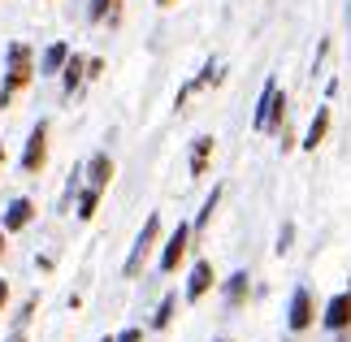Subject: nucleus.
I'll use <instances>...</instances> for the list:
<instances>
[{
    "mask_svg": "<svg viewBox=\"0 0 351 342\" xmlns=\"http://www.w3.org/2000/svg\"><path fill=\"white\" fill-rule=\"evenodd\" d=\"M39 78V61L26 39H13V44L5 48V78H0V108H9L18 95L26 91Z\"/></svg>",
    "mask_w": 351,
    "mask_h": 342,
    "instance_id": "nucleus-1",
    "label": "nucleus"
},
{
    "mask_svg": "<svg viewBox=\"0 0 351 342\" xmlns=\"http://www.w3.org/2000/svg\"><path fill=\"white\" fill-rule=\"evenodd\" d=\"M156 243H160V212H152V217L143 221L139 239H134V247H130V256H126V265H121V273H126V278H139V269L147 265V256L156 252Z\"/></svg>",
    "mask_w": 351,
    "mask_h": 342,
    "instance_id": "nucleus-2",
    "label": "nucleus"
},
{
    "mask_svg": "<svg viewBox=\"0 0 351 342\" xmlns=\"http://www.w3.org/2000/svg\"><path fill=\"white\" fill-rule=\"evenodd\" d=\"M48 134H52V121L39 117L31 134H26V147H22V173H39L48 165Z\"/></svg>",
    "mask_w": 351,
    "mask_h": 342,
    "instance_id": "nucleus-3",
    "label": "nucleus"
},
{
    "mask_svg": "<svg viewBox=\"0 0 351 342\" xmlns=\"http://www.w3.org/2000/svg\"><path fill=\"white\" fill-rule=\"evenodd\" d=\"M191 221H178L173 225V234L165 239V247H160V260H156V269L160 273H178V265L186 260V252H191Z\"/></svg>",
    "mask_w": 351,
    "mask_h": 342,
    "instance_id": "nucleus-4",
    "label": "nucleus"
},
{
    "mask_svg": "<svg viewBox=\"0 0 351 342\" xmlns=\"http://www.w3.org/2000/svg\"><path fill=\"white\" fill-rule=\"evenodd\" d=\"M317 325V304H313V291L308 286H295L291 291V304H287V330L291 334H304Z\"/></svg>",
    "mask_w": 351,
    "mask_h": 342,
    "instance_id": "nucleus-5",
    "label": "nucleus"
},
{
    "mask_svg": "<svg viewBox=\"0 0 351 342\" xmlns=\"http://www.w3.org/2000/svg\"><path fill=\"white\" fill-rule=\"evenodd\" d=\"M321 325H326L330 334H339V338L351 330V291H339V295L330 299L326 312H321Z\"/></svg>",
    "mask_w": 351,
    "mask_h": 342,
    "instance_id": "nucleus-6",
    "label": "nucleus"
},
{
    "mask_svg": "<svg viewBox=\"0 0 351 342\" xmlns=\"http://www.w3.org/2000/svg\"><path fill=\"white\" fill-rule=\"evenodd\" d=\"M213 286H217V273H213V260H195L191 265V273H186V304H199Z\"/></svg>",
    "mask_w": 351,
    "mask_h": 342,
    "instance_id": "nucleus-7",
    "label": "nucleus"
},
{
    "mask_svg": "<svg viewBox=\"0 0 351 342\" xmlns=\"http://www.w3.org/2000/svg\"><path fill=\"white\" fill-rule=\"evenodd\" d=\"M113 173H117V165H113V156H109V152H96V156L87 160V169H83L87 186H96V191H109Z\"/></svg>",
    "mask_w": 351,
    "mask_h": 342,
    "instance_id": "nucleus-8",
    "label": "nucleus"
},
{
    "mask_svg": "<svg viewBox=\"0 0 351 342\" xmlns=\"http://www.w3.org/2000/svg\"><path fill=\"white\" fill-rule=\"evenodd\" d=\"M70 44L65 39H57V44H48L44 52H39V78H57L61 70H65V61H70Z\"/></svg>",
    "mask_w": 351,
    "mask_h": 342,
    "instance_id": "nucleus-9",
    "label": "nucleus"
},
{
    "mask_svg": "<svg viewBox=\"0 0 351 342\" xmlns=\"http://www.w3.org/2000/svg\"><path fill=\"white\" fill-rule=\"evenodd\" d=\"M330 104H321L317 113H313V121H308V130H304V139H300V147L304 152H317L321 143H326V134H330Z\"/></svg>",
    "mask_w": 351,
    "mask_h": 342,
    "instance_id": "nucleus-10",
    "label": "nucleus"
},
{
    "mask_svg": "<svg viewBox=\"0 0 351 342\" xmlns=\"http://www.w3.org/2000/svg\"><path fill=\"white\" fill-rule=\"evenodd\" d=\"M35 221V204L26 199V195H18V199H9V208H5V234H18V230H26Z\"/></svg>",
    "mask_w": 351,
    "mask_h": 342,
    "instance_id": "nucleus-11",
    "label": "nucleus"
},
{
    "mask_svg": "<svg viewBox=\"0 0 351 342\" xmlns=\"http://www.w3.org/2000/svg\"><path fill=\"white\" fill-rule=\"evenodd\" d=\"M247 295H252V278H247V269H234L230 278H226V286H221V299H226V308H243L247 304Z\"/></svg>",
    "mask_w": 351,
    "mask_h": 342,
    "instance_id": "nucleus-12",
    "label": "nucleus"
},
{
    "mask_svg": "<svg viewBox=\"0 0 351 342\" xmlns=\"http://www.w3.org/2000/svg\"><path fill=\"white\" fill-rule=\"evenodd\" d=\"M57 78H61V91L74 95L78 87L87 83V57H83V52H70V61H65V70H61Z\"/></svg>",
    "mask_w": 351,
    "mask_h": 342,
    "instance_id": "nucleus-13",
    "label": "nucleus"
},
{
    "mask_svg": "<svg viewBox=\"0 0 351 342\" xmlns=\"http://www.w3.org/2000/svg\"><path fill=\"white\" fill-rule=\"evenodd\" d=\"M213 147H217V139H213V134H199V139L191 143V178H204V173H208Z\"/></svg>",
    "mask_w": 351,
    "mask_h": 342,
    "instance_id": "nucleus-14",
    "label": "nucleus"
},
{
    "mask_svg": "<svg viewBox=\"0 0 351 342\" xmlns=\"http://www.w3.org/2000/svg\"><path fill=\"white\" fill-rule=\"evenodd\" d=\"M274 95H278V78H269V83H265V91H261V100H256L252 130H261V134H265V121H269V108H274Z\"/></svg>",
    "mask_w": 351,
    "mask_h": 342,
    "instance_id": "nucleus-15",
    "label": "nucleus"
},
{
    "mask_svg": "<svg viewBox=\"0 0 351 342\" xmlns=\"http://www.w3.org/2000/svg\"><path fill=\"white\" fill-rule=\"evenodd\" d=\"M282 126H287V91L278 87L274 108H269V121H265V134H282Z\"/></svg>",
    "mask_w": 351,
    "mask_h": 342,
    "instance_id": "nucleus-16",
    "label": "nucleus"
},
{
    "mask_svg": "<svg viewBox=\"0 0 351 342\" xmlns=\"http://www.w3.org/2000/svg\"><path fill=\"white\" fill-rule=\"evenodd\" d=\"M217 204H221V186H213V191H208V199H204V208H199V212H195V221H191V234H204V225L213 221Z\"/></svg>",
    "mask_w": 351,
    "mask_h": 342,
    "instance_id": "nucleus-17",
    "label": "nucleus"
},
{
    "mask_svg": "<svg viewBox=\"0 0 351 342\" xmlns=\"http://www.w3.org/2000/svg\"><path fill=\"white\" fill-rule=\"evenodd\" d=\"M100 195L104 191H96V186H78V221H91V217H96Z\"/></svg>",
    "mask_w": 351,
    "mask_h": 342,
    "instance_id": "nucleus-18",
    "label": "nucleus"
},
{
    "mask_svg": "<svg viewBox=\"0 0 351 342\" xmlns=\"http://www.w3.org/2000/svg\"><path fill=\"white\" fill-rule=\"evenodd\" d=\"M173 308H178V295H165V299L156 304V312H152V321H147V325H152V330H169Z\"/></svg>",
    "mask_w": 351,
    "mask_h": 342,
    "instance_id": "nucleus-19",
    "label": "nucleus"
},
{
    "mask_svg": "<svg viewBox=\"0 0 351 342\" xmlns=\"http://www.w3.org/2000/svg\"><path fill=\"white\" fill-rule=\"evenodd\" d=\"M113 9H117V0H87V22H91V26L109 22V18H113Z\"/></svg>",
    "mask_w": 351,
    "mask_h": 342,
    "instance_id": "nucleus-20",
    "label": "nucleus"
},
{
    "mask_svg": "<svg viewBox=\"0 0 351 342\" xmlns=\"http://www.w3.org/2000/svg\"><path fill=\"white\" fill-rule=\"evenodd\" d=\"M291 243H295V225L287 221V225L278 230V256H287V252H291Z\"/></svg>",
    "mask_w": 351,
    "mask_h": 342,
    "instance_id": "nucleus-21",
    "label": "nucleus"
},
{
    "mask_svg": "<svg viewBox=\"0 0 351 342\" xmlns=\"http://www.w3.org/2000/svg\"><path fill=\"white\" fill-rule=\"evenodd\" d=\"M113 342H143V330H134V325H130V330L113 334Z\"/></svg>",
    "mask_w": 351,
    "mask_h": 342,
    "instance_id": "nucleus-22",
    "label": "nucleus"
},
{
    "mask_svg": "<svg viewBox=\"0 0 351 342\" xmlns=\"http://www.w3.org/2000/svg\"><path fill=\"white\" fill-rule=\"evenodd\" d=\"M100 70H104V61H100V57H87V78H96Z\"/></svg>",
    "mask_w": 351,
    "mask_h": 342,
    "instance_id": "nucleus-23",
    "label": "nucleus"
},
{
    "mask_svg": "<svg viewBox=\"0 0 351 342\" xmlns=\"http://www.w3.org/2000/svg\"><path fill=\"white\" fill-rule=\"evenodd\" d=\"M5 304H9V282L0 278V308H5Z\"/></svg>",
    "mask_w": 351,
    "mask_h": 342,
    "instance_id": "nucleus-24",
    "label": "nucleus"
},
{
    "mask_svg": "<svg viewBox=\"0 0 351 342\" xmlns=\"http://www.w3.org/2000/svg\"><path fill=\"white\" fill-rule=\"evenodd\" d=\"M5 342H26V330H22V325H18V330H13V334H9Z\"/></svg>",
    "mask_w": 351,
    "mask_h": 342,
    "instance_id": "nucleus-25",
    "label": "nucleus"
},
{
    "mask_svg": "<svg viewBox=\"0 0 351 342\" xmlns=\"http://www.w3.org/2000/svg\"><path fill=\"white\" fill-rule=\"evenodd\" d=\"M156 5H160V9H173V5H178V0H156Z\"/></svg>",
    "mask_w": 351,
    "mask_h": 342,
    "instance_id": "nucleus-26",
    "label": "nucleus"
},
{
    "mask_svg": "<svg viewBox=\"0 0 351 342\" xmlns=\"http://www.w3.org/2000/svg\"><path fill=\"white\" fill-rule=\"evenodd\" d=\"M0 256H5V225H0Z\"/></svg>",
    "mask_w": 351,
    "mask_h": 342,
    "instance_id": "nucleus-27",
    "label": "nucleus"
},
{
    "mask_svg": "<svg viewBox=\"0 0 351 342\" xmlns=\"http://www.w3.org/2000/svg\"><path fill=\"white\" fill-rule=\"evenodd\" d=\"M0 160H5V147H0Z\"/></svg>",
    "mask_w": 351,
    "mask_h": 342,
    "instance_id": "nucleus-28",
    "label": "nucleus"
},
{
    "mask_svg": "<svg viewBox=\"0 0 351 342\" xmlns=\"http://www.w3.org/2000/svg\"><path fill=\"white\" fill-rule=\"evenodd\" d=\"M217 342H230V338H217Z\"/></svg>",
    "mask_w": 351,
    "mask_h": 342,
    "instance_id": "nucleus-29",
    "label": "nucleus"
},
{
    "mask_svg": "<svg viewBox=\"0 0 351 342\" xmlns=\"http://www.w3.org/2000/svg\"><path fill=\"white\" fill-rule=\"evenodd\" d=\"M100 342H113V338H100Z\"/></svg>",
    "mask_w": 351,
    "mask_h": 342,
    "instance_id": "nucleus-30",
    "label": "nucleus"
}]
</instances>
